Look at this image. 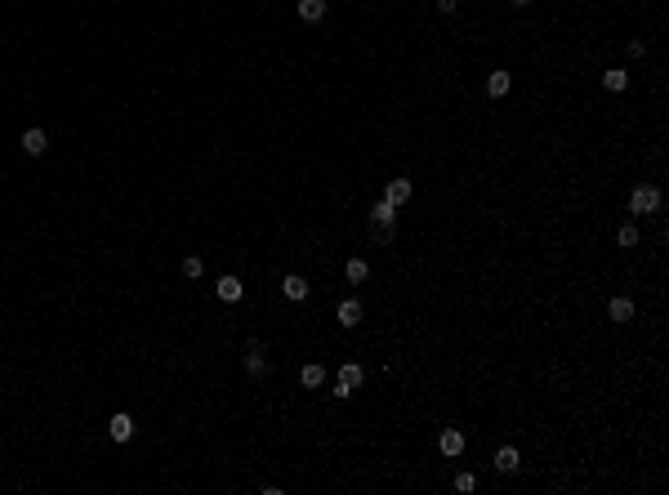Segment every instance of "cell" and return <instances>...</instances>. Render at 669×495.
<instances>
[{
  "label": "cell",
  "mask_w": 669,
  "mask_h": 495,
  "mask_svg": "<svg viewBox=\"0 0 669 495\" xmlns=\"http://www.w3.org/2000/svg\"><path fill=\"white\" fill-rule=\"evenodd\" d=\"M656 210H661V188L638 183L634 192H629V214H656Z\"/></svg>",
  "instance_id": "obj_1"
},
{
  "label": "cell",
  "mask_w": 669,
  "mask_h": 495,
  "mask_svg": "<svg viewBox=\"0 0 669 495\" xmlns=\"http://www.w3.org/2000/svg\"><path fill=\"white\" fill-rule=\"evenodd\" d=\"M281 294H286L290 303H304V299H308V281L299 277V272H286V281H281Z\"/></svg>",
  "instance_id": "obj_2"
},
{
  "label": "cell",
  "mask_w": 669,
  "mask_h": 495,
  "mask_svg": "<svg viewBox=\"0 0 669 495\" xmlns=\"http://www.w3.org/2000/svg\"><path fill=\"white\" fill-rule=\"evenodd\" d=\"M371 223L375 228H398V205H393V201H375L371 205Z\"/></svg>",
  "instance_id": "obj_3"
},
{
  "label": "cell",
  "mask_w": 669,
  "mask_h": 495,
  "mask_svg": "<svg viewBox=\"0 0 669 495\" xmlns=\"http://www.w3.org/2000/svg\"><path fill=\"white\" fill-rule=\"evenodd\" d=\"M411 179H389V188H384V201H393V205H406L411 201Z\"/></svg>",
  "instance_id": "obj_4"
},
{
  "label": "cell",
  "mask_w": 669,
  "mask_h": 495,
  "mask_svg": "<svg viewBox=\"0 0 669 495\" xmlns=\"http://www.w3.org/2000/svg\"><path fill=\"white\" fill-rule=\"evenodd\" d=\"M362 379H366V370L357 366V361H344V366H339V388L357 393V388H362Z\"/></svg>",
  "instance_id": "obj_5"
},
{
  "label": "cell",
  "mask_w": 669,
  "mask_h": 495,
  "mask_svg": "<svg viewBox=\"0 0 669 495\" xmlns=\"http://www.w3.org/2000/svg\"><path fill=\"white\" fill-rule=\"evenodd\" d=\"M214 294H219L223 303H237L241 294H246V285H241L237 277H219V281H214Z\"/></svg>",
  "instance_id": "obj_6"
},
{
  "label": "cell",
  "mask_w": 669,
  "mask_h": 495,
  "mask_svg": "<svg viewBox=\"0 0 669 495\" xmlns=\"http://www.w3.org/2000/svg\"><path fill=\"white\" fill-rule=\"evenodd\" d=\"M107 437H112V442H130V437H134V420H130V415H112Z\"/></svg>",
  "instance_id": "obj_7"
},
{
  "label": "cell",
  "mask_w": 669,
  "mask_h": 495,
  "mask_svg": "<svg viewBox=\"0 0 669 495\" xmlns=\"http://www.w3.org/2000/svg\"><path fill=\"white\" fill-rule=\"evenodd\" d=\"M299 384H304V388H322L326 384V366H322V361H308V366L299 370Z\"/></svg>",
  "instance_id": "obj_8"
},
{
  "label": "cell",
  "mask_w": 669,
  "mask_h": 495,
  "mask_svg": "<svg viewBox=\"0 0 669 495\" xmlns=\"http://www.w3.org/2000/svg\"><path fill=\"white\" fill-rule=\"evenodd\" d=\"M45 148H50V139H45V130H23V152H27V156H41Z\"/></svg>",
  "instance_id": "obj_9"
},
{
  "label": "cell",
  "mask_w": 669,
  "mask_h": 495,
  "mask_svg": "<svg viewBox=\"0 0 669 495\" xmlns=\"http://www.w3.org/2000/svg\"><path fill=\"white\" fill-rule=\"evenodd\" d=\"M607 317L620 321V326H625V321H634V299H611L607 303Z\"/></svg>",
  "instance_id": "obj_10"
},
{
  "label": "cell",
  "mask_w": 669,
  "mask_h": 495,
  "mask_svg": "<svg viewBox=\"0 0 669 495\" xmlns=\"http://www.w3.org/2000/svg\"><path fill=\"white\" fill-rule=\"evenodd\" d=\"M508 85H513V76H508V72H491V76H486V94H491V99H504Z\"/></svg>",
  "instance_id": "obj_11"
},
{
  "label": "cell",
  "mask_w": 669,
  "mask_h": 495,
  "mask_svg": "<svg viewBox=\"0 0 669 495\" xmlns=\"http://www.w3.org/2000/svg\"><path fill=\"white\" fill-rule=\"evenodd\" d=\"M517 464H522V455H517L513 446H500V451H495V469L500 473H517Z\"/></svg>",
  "instance_id": "obj_12"
},
{
  "label": "cell",
  "mask_w": 669,
  "mask_h": 495,
  "mask_svg": "<svg viewBox=\"0 0 669 495\" xmlns=\"http://www.w3.org/2000/svg\"><path fill=\"white\" fill-rule=\"evenodd\" d=\"M299 18H304V23H322V18H326V0H299Z\"/></svg>",
  "instance_id": "obj_13"
},
{
  "label": "cell",
  "mask_w": 669,
  "mask_h": 495,
  "mask_svg": "<svg viewBox=\"0 0 669 495\" xmlns=\"http://www.w3.org/2000/svg\"><path fill=\"white\" fill-rule=\"evenodd\" d=\"M438 446H442V455H460V451H464V433H460V428H446Z\"/></svg>",
  "instance_id": "obj_14"
},
{
  "label": "cell",
  "mask_w": 669,
  "mask_h": 495,
  "mask_svg": "<svg viewBox=\"0 0 669 495\" xmlns=\"http://www.w3.org/2000/svg\"><path fill=\"white\" fill-rule=\"evenodd\" d=\"M357 321H362V303L344 299V303H339V326H357Z\"/></svg>",
  "instance_id": "obj_15"
},
{
  "label": "cell",
  "mask_w": 669,
  "mask_h": 495,
  "mask_svg": "<svg viewBox=\"0 0 669 495\" xmlns=\"http://www.w3.org/2000/svg\"><path fill=\"white\" fill-rule=\"evenodd\" d=\"M344 277L353 281V285L366 281V277H371V263H366V259H348V263H344Z\"/></svg>",
  "instance_id": "obj_16"
},
{
  "label": "cell",
  "mask_w": 669,
  "mask_h": 495,
  "mask_svg": "<svg viewBox=\"0 0 669 495\" xmlns=\"http://www.w3.org/2000/svg\"><path fill=\"white\" fill-rule=\"evenodd\" d=\"M246 370H250V375H263V370H268V361H263V348H259V344L246 348Z\"/></svg>",
  "instance_id": "obj_17"
},
{
  "label": "cell",
  "mask_w": 669,
  "mask_h": 495,
  "mask_svg": "<svg viewBox=\"0 0 669 495\" xmlns=\"http://www.w3.org/2000/svg\"><path fill=\"white\" fill-rule=\"evenodd\" d=\"M602 85H607L611 94H620L629 85V72H620V68H611V72H602Z\"/></svg>",
  "instance_id": "obj_18"
},
{
  "label": "cell",
  "mask_w": 669,
  "mask_h": 495,
  "mask_svg": "<svg viewBox=\"0 0 669 495\" xmlns=\"http://www.w3.org/2000/svg\"><path fill=\"white\" fill-rule=\"evenodd\" d=\"M201 272H205V263L196 259V254H187V259H183V277H192V281H196Z\"/></svg>",
  "instance_id": "obj_19"
},
{
  "label": "cell",
  "mask_w": 669,
  "mask_h": 495,
  "mask_svg": "<svg viewBox=\"0 0 669 495\" xmlns=\"http://www.w3.org/2000/svg\"><path fill=\"white\" fill-rule=\"evenodd\" d=\"M616 241H620V245H638V228H634V223H625V228L616 232Z\"/></svg>",
  "instance_id": "obj_20"
},
{
  "label": "cell",
  "mask_w": 669,
  "mask_h": 495,
  "mask_svg": "<svg viewBox=\"0 0 669 495\" xmlns=\"http://www.w3.org/2000/svg\"><path fill=\"white\" fill-rule=\"evenodd\" d=\"M455 491H477V478H473V473H455Z\"/></svg>",
  "instance_id": "obj_21"
},
{
  "label": "cell",
  "mask_w": 669,
  "mask_h": 495,
  "mask_svg": "<svg viewBox=\"0 0 669 495\" xmlns=\"http://www.w3.org/2000/svg\"><path fill=\"white\" fill-rule=\"evenodd\" d=\"M455 5H460V0H438V9H442V14H455Z\"/></svg>",
  "instance_id": "obj_22"
},
{
  "label": "cell",
  "mask_w": 669,
  "mask_h": 495,
  "mask_svg": "<svg viewBox=\"0 0 669 495\" xmlns=\"http://www.w3.org/2000/svg\"><path fill=\"white\" fill-rule=\"evenodd\" d=\"M513 5H531V0H513Z\"/></svg>",
  "instance_id": "obj_23"
}]
</instances>
